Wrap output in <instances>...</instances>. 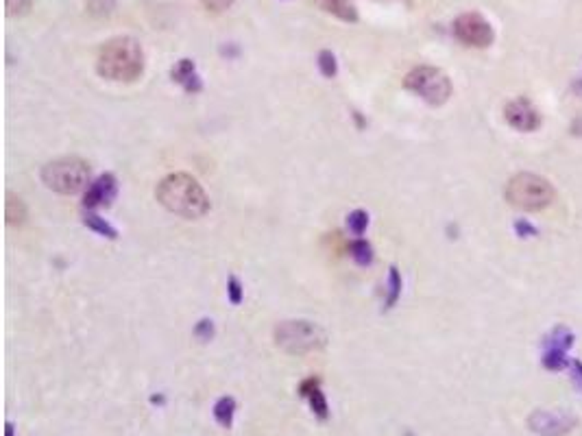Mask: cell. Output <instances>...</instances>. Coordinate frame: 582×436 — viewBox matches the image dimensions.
I'll return each mask as SVG.
<instances>
[{"label": "cell", "instance_id": "cell-28", "mask_svg": "<svg viewBox=\"0 0 582 436\" xmlns=\"http://www.w3.org/2000/svg\"><path fill=\"white\" fill-rule=\"evenodd\" d=\"M515 232H517V236H522V238L537 236V227H535V225H530L528 220H517L515 223Z\"/></svg>", "mask_w": 582, "mask_h": 436}, {"label": "cell", "instance_id": "cell-8", "mask_svg": "<svg viewBox=\"0 0 582 436\" xmlns=\"http://www.w3.org/2000/svg\"><path fill=\"white\" fill-rule=\"evenodd\" d=\"M528 426L541 436H565L576 428V417L565 410H535L528 417Z\"/></svg>", "mask_w": 582, "mask_h": 436}, {"label": "cell", "instance_id": "cell-11", "mask_svg": "<svg viewBox=\"0 0 582 436\" xmlns=\"http://www.w3.org/2000/svg\"><path fill=\"white\" fill-rule=\"evenodd\" d=\"M299 395L308 401V406H310V410L316 419L328 421L330 419V403H328L325 393H323V389H321V378L312 376L308 380H303L299 384Z\"/></svg>", "mask_w": 582, "mask_h": 436}, {"label": "cell", "instance_id": "cell-12", "mask_svg": "<svg viewBox=\"0 0 582 436\" xmlns=\"http://www.w3.org/2000/svg\"><path fill=\"white\" fill-rule=\"evenodd\" d=\"M170 79L175 81V83H179L184 88L186 94H199L203 90V81L197 72V66H194V61L184 57L179 59L172 66L170 70Z\"/></svg>", "mask_w": 582, "mask_h": 436}, {"label": "cell", "instance_id": "cell-31", "mask_svg": "<svg viewBox=\"0 0 582 436\" xmlns=\"http://www.w3.org/2000/svg\"><path fill=\"white\" fill-rule=\"evenodd\" d=\"M13 434H15V426L11 421H7L5 423V436H13Z\"/></svg>", "mask_w": 582, "mask_h": 436}, {"label": "cell", "instance_id": "cell-15", "mask_svg": "<svg viewBox=\"0 0 582 436\" xmlns=\"http://www.w3.org/2000/svg\"><path fill=\"white\" fill-rule=\"evenodd\" d=\"M543 345L547 349H563V351H567L574 345V332L567 325H556L552 332H549L543 338Z\"/></svg>", "mask_w": 582, "mask_h": 436}, {"label": "cell", "instance_id": "cell-19", "mask_svg": "<svg viewBox=\"0 0 582 436\" xmlns=\"http://www.w3.org/2000/svg\"><path fill=\"white\" fill-rule=\"evenodd\" d=\"M388 295H386V310H391L393 305L399 301L401 297V275H399V271L397 266H391V271H388Z\"/></svg>", "mask_w": 582, "mask_h": 436}, {"label": "cell", "instance_id": "cell-14", "mask_svg": "<svg viewBox=\"0 0 582 436\" xmlns=\"http://www.w3.org/2000/svg\"><path fill=\"white\" fill-rule=\"evenodd\" d=\"M238 410V403L232 395H223L216 403H214V419L216 423L225 430H229L234 426V417Z\"/></svg>", "mask_w": 582, "mask_h": 436}, {"label": "cell", "instance_id": "cell-18", "mask_svg": "<svg viewBox=\"0 0 582 436\" xmlns=\"http://www.w3.org/2000/svg\"><path fill=\"white\" fill-rule=\"evenodd\" d=\"M5 218L9 225H20L26 218V205L20 197L15 195H7V205H5Z\"/></svg>", "mask_w": 582, "mask_h": 436}, {"label": "cell", "instance_id": "cell-22", "mask_svg": "<svg viewBox=\"0 0 582 436\" xmlns=\"http://www.w3.org/2000/svg\"><path fill=\"white\" fill-rule=\"evenodd\" d=\"M347 227L353 236H362L369 227V214L364 209H353L347 216Z\"/></svg>", "mask_w": 582, "mask_h": 436}, {"label": "cell", "instance_id": "cell-29", "mask_svg": "<svg viewBox=\"0 0 582 436\" xmlns=\"http://www.w3.org/2000/svg\"><path fill=\"white\" fill-rule=\"evenodd\" d=\"M572 382L576 386V391L582 393V362L580 360H572Z\"/></svg>", "mask_w": 582, "mask_h": 436}, {"label": "cell", "instance_id": "cell-17", "mask_svg": "<svg viewBox=\"0 0 582 436\" xmlns=\"http://www.w3.org/2000/svg\"><path fill=\"white\" fill-rule=\"evenodd\" d=\"M83 225H86L88 229H92L94 234L105 236V238H109V240H116V238H118L116 227H111V225H109L105 218H101L99 214H92V212H88V214L83 216Z\"/></svg>", "mask_w": 582, "mask_h": 436}, {"label": "cell", "instance_id": "cell-10", "mask_svg": "<svg viewBox=\"0 0 582 436\" xmlns=\"http://www.w3.org/2000/svg\"><path fill=\"white\" fill-rule=\"evenodd\" d=\"M118 195V179L116 175L105 172L99 179H94L90 188L83 195V207L86 209H99V207H109L111 201Z\"/></svg>", "mask_w": 582, "mask_h": 436}, {"label": "cell", "instance_id": "cell-32", "mask_svg": "<svg viewBox=\"0 0 582 436\" xmlns=\"http://www.w3.org/2000/svg\"><path fill=\"white\" fill-rule=\"evenodd\" d=\"M380 3H388V0H380Z\"/></svg>", "mask_w": 582, "mask_h": 436}, {"label": "cell", "instance_id": "cell-27", "mask_svg": "<svg viewBox=\"0 0 582 436\" xmlns=\"http://www.w3.org/2000/svg\"><path fill=\"white\" fill-rule=\"evenodd\" d=\"M201 5H203L207 11L220 13V11H227V9L234 5V0H201Z\"/></svg>", "mask_w": 582, "mask_h": 436}, {"label": "cell", "instance_id": "cell-24", "mask_svg": "<svg viewBox=\"0 0 582 436\" xmlns=\"http://www.w3.org/2000/svg\"><path fill=\"white\" fill-rule=\"evenodd\" d=\"M31 7H33V0H5V9H7V15H11V18H15V15H26L31 11Z\"/></svg>", "mask_w": 582, "mask_h": 436}, {"label": "cell", "instance_id": "cell-7", "mask_svg": "<svg viewBox=\"0 0 582 436\" xmlns=\"http://www.w3.org/2000/svg\"><path fill=\"white\" fill-rule=\"evenodd\" d=\"M454 35L460 44L469 48H487L493 44L495 33L491 22L478 11L462 13L454 20Z\"/></svg>", "mask_w": 582, "mask_h": 436}, {"label": "cell", "instance_id": "cell-6", "mask_svg": "<svg viewBox=\"0 0 582 436\" xmlns=\"http://www.w3.org/2000/svg\"><path fill=\"white\" fill-rule=\"evenodd\" d=\"M403 88L414 92L417 96L434 107L445 105L451 96V81L449 76L434 66H417L412 68L406 79H403Z\"/></svg>", "mask_w": 582, "mask_h": 436}, {"label": "cell", "instance_id": "cell-23", "mask_svg": "<svg viewBox=\"0 0 582 436\" xmlns=\"http://www.w3.org/2000/svg\"><path fill=\"white\" fill-rule=\"evenodd\" d=\"M318 70L321 74L325 76V79H334L336 72H338V61H336V55L332 51H321L318 53Z\"/></svg>", "mask_w": 582, "mask_h": 436}, {"label": "cell", "instance_id": "cell-4", "mask_svg": "<svg viewBox=\"0 0 582 436\" xmlns=\"http://www.w3.org/2000/svg\"><path fill=\"white\" fill-rule=\"evenodd\" d=\"M90 166L81 157H61L42 170V181L48 190L59 195H76L90 188Z\"/></svg>", "mask_w": 582, "mask_h": 436}, {"label": "cell", "instance_id": "cell-30", "mask_svg": "<svg viewBox=\"0 0 582 436\" xmlns=\"http://www.w3.org/2000/svg\"><path fill=\"white\" fill-rule=\"evenodd\" d=\"M151 403H155V406H164L166 397L164 395H151Z\"/></svg>", "mask_w": 582, "mask_h": 436}, {"label": "cell", "instance_id": "cell-5", "mask_svg": "<svg viewBox=\"0 0 582 436\" xmlns=\"http://www.w3.org/2000/svg\"><path fill=\"white\" fill-rule=\"evenodd\" d=\"M328 336L312 321H284L275 328V345L290 356H303V353L325 347Z\"/></svg>", "mask_w": 582, "mask_h": 436}, {"label": "cell", "instance_id": "cell-1", "mask_svg": "<svg viewBox=\"0 0 582 436\" xmlns=\"http://www.w3.org/2000/svg\"><path fill=\"white\" fill-rule=\"evenodd\" d=\"M96 72L116 83H134L144 72V51L136 38L118 35L99 48Z\"/></svg>", "mask_w": 582, "mask_h": 436}, {"label": "cell", "instance_id": "cell-13", "mask_svg": "<svg viewBox=\"0 0 582 436\" xmlns=\"http://www.w3.org/2000/svg\"><path fill=\"white\" fill-rule=\"evenodd\" d=\"M314 3L325 13H332L338 20L358 22V9H355L353 0H314Z\"/></svg>", "mask_w": 582, "mask_h": 436}, {"label": "cell", "instance_id": "cell-21", "mask_svg": "<svg viewBox=\"0 0 582 436\" xmlns=\"http://www.w3.org/2000/svg\"><path fill=\"white\" fill-rule=\"evenodd\" d=\"M116 9V0H86V11L92 18H109Z\"/></svg>", "mask_w": 582, "mask_h": 436}, {"label": "cell", "instance_id": "cell-9", "mask_svg": "<svg viewBox=\"0 0 582 436\" xmlns=\"http://www.w3.org/2000/svg\"><path fill=\"white\" fill-rule=\"evenodd\" d=\"M504 120L517 131H537L541 127V114L528 99H515L504 107Z\"/></svg>", "mask_w": 582, "mask_h": 436}, {"label": "cell", "instance_id": "cell-20", "mask_svg": "<svg viewBox=\"0 0 582 436\" xmlns=\"http://www.w3.org/2000/svg\"><path fill=\"white\" fill-rule=\"evenodd\" d=\"M541 364L547 371H563L565 366L569 364V360H567V353H565L563 349H545Z\"/></svg>", "mask_w": 582, "mask_h": 436}, {"label": "cell", "instance_id": "cell-26", "mask_svg": "<svg viewBox=\"0 0 582 436\" xmlns=\"http://www.w3.org/2000/svg\"><path fill=\"white\" fill-rule=\"evenodd\" d=\"M227 297L234 305H238L242 301V297H245V290H242V284L236 275H232L227 280Z\"/></svg>", "mask_w": 582, "mask_h": 436}, {"label": "cell", "instance_id": "cell-2", "mask_svg": "<svg viewBox=\"0 0 582 436\" xmlns=\"http://www.w3.org/2000/svg\"><path fill=\"white\" fill-rule=\"evenodd\" d=\"M155 197L168 212L188 220L201 218L209 212V199L205 190L194 177L186 172H172L164 177L155 188Z\"/></svg>", "mask_w": 582, "mask_h": 436}, {"label": "cell", "instance_id": "cell-3", "mask_svg": "<svg viewBox=\"0 0 582 436\" xmlns=\"http://www.w3.org/2000/svg\"><path fill=\"white\" fill-rule=\"evenodd\" d=\"M556 199V190L545 177L535 172H519L506 184V201L524 212H541Z\"/></svg>", "mask_w": 582, "mask_h": 436}, {"label": "cell", "instance_id": "cell-25", "mask_svg": "<svg viewBox=\"0 0 582 436\" xmlns=\"http://www.w3.org/2000/svg\"><path fill=\"white\" fill-rule=\"evenodd\" d=\"M194 336H197L201 343L212 341V338H214V323L209 321V318H201L197 323V328H194Z\"/></svg>", "mask_w": 582, "mask_h": 436}, {"label": "cell", "instance_id": "cell-16", "mask_svg": "<svg viewBox=\"0 0 582 436\" xmlns=\"http://www.w3.org/2000/svg\"><path fill=\"white\" fill-rule=\"evenodd\" d=\"M349 255L353 257V262L360 264V266H369V264H373V260H375L373 247H371V242H366L364 238H355L351 242V245H349Z\"/></svg>", "mask_w": 582, "mask_h": 436}]
</instances>
